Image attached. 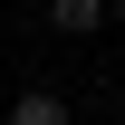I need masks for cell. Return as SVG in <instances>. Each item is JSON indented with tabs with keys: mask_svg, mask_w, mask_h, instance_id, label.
Listing matches in <instances>:
<instances>
[{
	"mask_svg": "<svg viewBox=\"0 0 125 125\" xmlns=\"http://www.w3.org/2000/svg\"><path fill=\"white\" fill-rule=\"evenodd\" d=\"M48 29L58 39H96L106 29V0H48Z\"/></svg>",
	"mask_w": 125,
	"mask_h": 125,
	"instance_id": "obj_2",
	"label": "cell"
},
{
	"mask_svg": "<svg viewBox=\"0 0 125 125\" xmlns=\"http://www.w3.org/2000/svg\"><path fill=\"white\" fill-rule=\"evenodd\" d=\"M106 19H125V0H106Z\"/></svg>",
	"mask_w": 125,
	"mask_h": 125,
	"instance_id": "obj_3",
	"label": "cell"
},
{
	"mask_svg": "<svg viewBox=\"0 0 125 125\" xmlns=\"http://www.w3.org/2000/svg\"><path fill=\"white\" fill-rule=\"evenodd\" d=\"M10 125H77V106H67L58 87H19L10 96Z\"/></svg>",
	"mask_w": 125,
	"mask_h": 125,
	"instance_id": "obj_1",
	"label": "cell"
}]
</instances>
